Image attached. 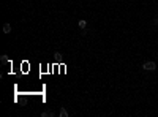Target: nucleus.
Segmentation results:
<instances>
[{"label": "nucleus", "mask_w": 158, "mask_h": 117, "mask_svg": "<svg viewBox=\"0 0 158 117\" xmlns=\"http://www.w3.org/2000/svg\"><path fill=\"white\" fill-rule=\"evenodd\" d=\"M142 68L147 70V71H153V70L156 68V65H155V62H146V63L142 65Z\"/></svg>", "instance_id": "1"}, {"label": "nucleus", "mask_w": 158, "mask_h": 117, "mask_svg": "<svg viewBox=\"0 0 158 117\" xmlns=\"http://www.w3.org/2000/svg\"><path fill=\"white\" fill-rule=\"evenodd\" d=\"M11 32V25L10 24H5L3 25V33H10Z\"/></svg>", "instance_id": "2"}, {"label": "nucleus", "mask_w": 158, "mask_h": 117, "mask_svg": "<svg viewBox=\"0 0 158 117\" xmlns=\"http://www.w3.org/2000/svg\"><path fill=\"white\" fill-rule=\"evenodd\" d=\"M60 117H68V111L65 108H60Z\"/></svg>", "instance_id": "3"}, {"label": "nucleus", "mask_w": 158, "mask_h": 117, "mask_svg": "<svg viewBox=\"0 0 158 117\" xmlns=\"http://www.w3.org/2000/svg\"><path fill=\"white\" fill-rule=\"evenodd\" d=\"M79 27H81V29H85L87 27V22L84 21V19H82V21H79Z\"/></svg>", "instance_id": "4"}, {"label": "nucleus", "mask_w": 158, "mask_h": 117, "mask_svg": "<svg viewBox=\"0 0 158 117\" xmlns=\"http://www.w3.org/2000/svg\"><path fill=\"white\" fill-rule=\"evenodd\" d=\"M41 115H43V117H46V115H51V117H52V115H54V112H52V111H44Z\"/></svg>", "instance_id": "5"}, {"label": "nucleus", "mask_w": 158, "mask_h": 117, "mask_svg": "<svg viewBox=\"0 0 158 117\" xmlns=\"http://www.w3.org/2000/svg\"><path fill=\"white\" fill-rule=\"evenodd\" d=\"M0 62H2V63H6V62H8V57H6V55H2V57H0Z\"/></svg>", "instance_id": "6"}, {"label": "nucleus", "mask_w": 158, "mask_h": 117, "mask_svg": "<svg viewBox=\"0 0 158 117\" xmlns=\"http://www.w3.org/2000/svg\"><path fill=\"white\" fill-rule=\"evenodd\" d=\"M156 24H158V19H156Z\"/></svg>", "instance_id": "7"}]
</instances>
